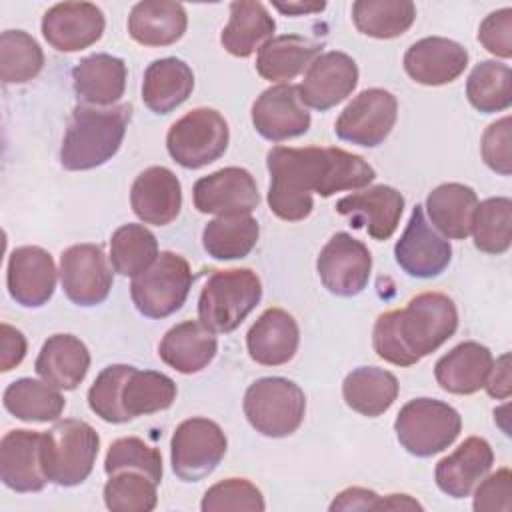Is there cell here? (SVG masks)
I'll use <instances>...</instances> for the list:
<instances>
[{"instance_id": "obj_45", "label": "cell", "mask_w": 512, "mask_h": 512, "mask_svg": "<svg viewBox=\"0 0 512 512\" xmlns=\"http://www.w3.org/2000/svg\"><path fill=\"white\" fill-rule=\"evenodd\" d=\"M122 470H138L146 476H150L156 484L162 482V454L146 444L142 438L126 436L118 438L108 446L106 458H104V472L108 476L122 472Z\"/></svg>"}, {"instance_id": "obj_36", "label": "cell", "mask_w": 512, "mask_h": 512, "mask_svg": "<svg viewBox=\"0 0 512 512\" xmlns=\"http://www.w3.org/2000/svg\"><path fill=\"white\" fill-rule=\"evenodd\" d=\"M398 378L378 366H360L346 374L342 382L344 402L358 414L376 418L398 398Z\"/></svg>"}, {"instance_id": "obj_13", "label": "cell", "mask_w": 512, "mask_h": 512, "mask_svg": "<svg viewBox=\"0 0 512 512\" xmlns=\"http://www.w3.org/2000/svg\"><path fill=\"white\" fill-rule=\"evenodd\" d=\"M316 270L330 294L352 298L370 280L372 254L364 242L352 238L348 232H336L320 250Z\"/></svg>"}, {"instance_id": "obj_18", "label": "cell", "mask_w": 512, "mask_h": 512, "mask_svg": "<svg viewBox=\"0 0 512 512\" xmlns=\"http://www.w3.org/2000/svg\"><path fill=\"white\" fill-rule=\"evenodd\" d=\"M104 14L92 2H60L42 16V36L58 52H80L104 34Z\"/></svg>"}, {"instance_id": "obj_50", "label": "cell", "mask_w": 512, "mask_h": 512, "mask_svg": "<svg viewBox=\"0 0 512 512\" xmlns=\"http://www.w3.org/2000/svg\"><path fill=\"white\" fill-rule=\"evenodd\" d=\"M24 356H26L24 334L18 328L2 322L0 324V370L10 372L24 360Z\"/></svg>"}, {"instance_id": "obj_48", "label": "cell", "mask_w": 512, "mask_h": 512, "mask_svg": "<svg viewBox=\"0 0 512 512\" xmlns=\"http://www.w3.org/2000/svg\"><path fill=\"white\" fill-rule=\"evenodd\" d=\"M512 474L508 468H500L490 476H484L476 484L472 508L476 512H508L512 508Z\"/></svg>"}, {"instance_id": "obj_35", "label": "cell", "mask_w": 512, "mask_h": 512, "mask_svg": "<svg viewBox=\"0 0 512 512\" xmlns=\"http://www.w3.org/2000/svg\"><path fill=\"white\" fill-rule=\"evenodd\" d=\"M476 206V192L460 182L440 184L426 198L430 222L450 240H464L470 234Z\"/></svg>"}, {"instance_id": "obj_37", "label": "cell", "mask_w": 512, "mask_h": 512, "mask_svg": "<svg viewBox=\"0 0 512 512\" xmlns=\"http://www.w3.org/2000/svg\"><path fill=\"white\" fill-rule=\"evenodd\" d=\"M4 408L22 422H54L62 416L66 400L60 390L34 378L10 382L2 396Z\"/></svg>"}, {"instance_id": "obj_17", "label": "cell", "mask_w": 512, "mask_h": 512, "mask_svg": "<svg viewBox=\"0 0 512 512\" xmlns=\"http://www.w3.org/2000/svg\"><path fill=\"white\" fill-rule=\"evenodd\" d=\"M358 84V66L352 56L330 50L320 54L306 70L298 86L304 106L314 110H330L344 102Z\"/></svg>"}, {"instance_id": "obj_22", "label": "cell", "mask_w": 512, "mask_h": 512, "mask_svg": "<svg viewBox=\"0 0 512 512\" xmlns=\"http://www.w3.org/2000/svg\"><path fill=\"white\" fill-rule=\"evenodd\" d=\"M468 66V50L442 36H428L414 42L404 54L406 74L424 86L454 82Z\"/></svg>"}, {"instance_id": "obj_29", "label": "cell", "mask_w": 512, "mask_h": 512, "mask_svg": "<svg viewBox=\"0 0 512 512\" xmlns=\"http://www.w3.org/2000/svg\"><path fill=\"white\" fill-rule=\"evenodd\" d=\"M492 352L474 340L460 342L434 366V378L438 386L450 394L466 396L484 388L492 370Z\"/></svg>"}, {"instance_id": "obj_15", "label": "cell", "mask_w": 512, "mask_h": 512, "mask_svg": "<svg viewBox=\"0 0 512 512\" xmlns=\"http://www.w3.org/2000/svg\"><path fill=\"white\" fill-rule=\"evenodd\" d=\"M194 208L202 214L240 216L260 204L254 176L240 166H226L196 180L192 188Z\"/></svg>"}, {"instance_id": "obj_23", "label": "cell", "mask_w": 512, "mask_h": 512, "mask_svg": "<svg viewBox=\"0 0 512 512\" xmlns=\"http://www.w3.org/2000/svg\"><path fill=\"white\" fill-rule=\"evenodd\" d=\"M132 212L152 226H168L182 208V186L178 176L166 166L142 170L130 188Z\"/></svg>"}, {"instance_id": "obj_16", "label": "cell", "mask_w": 512, "mask_h": 512, "mask_svg": "<svg viewBox=\"0 0 512 512\" xmlns=\"http://www.w3.org/2000/svg\"><path fill=\"white\" fill-rule=\"evenodd\" d=\"M394 258L396 264L414 278H434L448 268L452 246L430 226L424 206H414L406 230L394 244Z\"/></svg>"}, {"instance_id": "obj_25", "label": "cell", "mask_w": 512, "mask_h": 512, "mask_svg": "<svg viewBox=\"0 0 512 512\" xmlns=\"http://www.w3.org/2000/svg\"><path fill=\"white\" fill-rule=\"evenodd\" d=\"M492 464V446L480 436H470L452 454L444 456L436 464V486L452 498H466L490 472Z\"/></svg>"}, {"instance_id": "obj_54", "label": "cell", "mask_w": 512, "mask_h": 512, "mask_svg": "<svg viewBox=\"0 0 512 512\" xmlns=\"http://www.w3.org/2000/svg\"><path fill=\"white\" fill-rule=\"evenodd\" d=\"M378 510H422V504L408 494H390L386 498H380Z\"/></svg>"}, {"instance_id": "obj_9", "label": "cell", "mask_w": 512, "mask_h": 512, "mask_svg": "<svg viewBox=\"0 0 512 512\" xmlns=\"http://www.w3.org/2000/svg\"><path fill=\"white\" fill-rule=\"evenodd\" d=\"M192 280L188 260L172 250H164L150 268L132 278L130 296L142 316L166 318L182 308Z\"/></svg>"}, {"instance_id": "obj_19", "label": "cell", "mask_w": 512, "mask_h": 512, "mask_svg": "<svg viewBox=\"0 0 512 512\" xmlns=\"http://www.w3.org/2000/svg\"><path fill=\"white\" fill-rule=\"evenodd\" d=\"M310 112L300 100L298 86L276 84L266 88L252 104V124L270 142L298 138L310 128Z\"/></svg>"}, {"instance_id": "obj_1", "label": "cell", "mask_w": 512, "mask_h": 512, "mask_svg": "<svg viewBox=\"0 0 512 512\" xmlns=\"http://www.w3.org/2000/svg\"><path fill=\"white\" fill-rule=\"evenodd\" d=\"M266 166L270 172L268 206L286 222L312 214V192L330 198L336 192L360 190L376 178L374 168L362 156L332 146H274L266 154Z\"/></svg>"}, {"instance_id": "obj_10", "label": "cell", "mask_w": 512, "mask_h": 512, "mask_svg": "<svg viewBox=\"0 0 512 512\" xmlns=\"http://www.w3.org/2000/svg\"><path fill=\"white\" fill-rule=\"evenodd\" d=\"M230 128L214 108H194L178 118L168 134L166 148L176 164L188 170L216 162L228 148Z\"/></svg>"}, {"instance_id": "obj_52", "label": "cell", "mask_w": 512, "mask_h": 512, "mask_svg": "<svg viewBox=\"0 0 512 512\" xmlns=\"http://www.w3.org/2000/svg\"><path fill=\"white\" fill-rule=\"evenodd\" d=\"M486 392L496 400H506L512 392V378H510V354H502L488 374L484 384Z\"/></svg>"}, {"instance_id": "obj_11", "label": "cell", "mask_w": 512, "mask_h": 512, "mask_svg": "<svg viewBox=\"0 0 512 512\" xmlns=\"http://www.w3.org/2000/svg\"><path fill=\"white\" fill-rule=\"evenodd\" d=\"M228 448L224 430L208 418L180 422L170 440V464L182 482H200L222 462Z\"/></svg>"}, {"instance_id": "obj_14", "label": "cell", "mask_w": 512, "mask_h": 512, "mask_svg": "<svg viewBox=\"0 0 512 512\" xmlns=\"http://www.w3.org/2000/svg\"><path fill=\"white\" fill-rule=\"evenodd\" d=\"M60 282L76 306L102 304L114 284L112 264L98 244H74L60 254Z\"/></svg>"}, {"instance_id": "obj_31", "label": "cell", "mask_w": 512, "mask_h": 512, "mask_svg": "<svg viewBox=\"0 0 512 512\" xmlns=\"http://www.w3.org/2000/svg\"><path fill=\"white\" fill-rule=\"evenodd\" d=\"M188 26L182 4L168 0H144L134 4L128 16V34L142 46H170L178 42Z\"/></svg>"}, {"instance_id": "obj_4", "label": "cell", "mask_w": 512, "mask_h": 512, "mask_svg": "<svg viewBox=\"0 0 512 512\" xmlns=\"http://www.w3.org/2000/svg\"><path fill=\"white\" fill-rule=\"evenodd\" d=\"M132 106H76L60 146L64 170L82 172L106 164L122 146Z\"/></svg>"}, {"instance_id": "obj_42", "label": "cell", "mask_w": 512, "mask_h": 512, "mask_svg": "<svg viewBox=\"0 0 512 512\" xmlns=\"http://www.w3.org/2000/svg\"><path fill=\"white\" fill-rule=\"evenodd\" d=\"M470 234L480 252L504 254L512 242V200L496 196L478 202Z\"/></svg>"}, {"instance_id": "obj_40", "label": "cell", "mask_w": 512, "mask_h": 512, "mask_svg": "<svg viewBox=\"0 0 512 512\" xmlns=\"http://www.w3.org/2000/svg\"><path fill=\"white\" fill-rule=\"evenodd\" d=\"M466 98L482 114L508 110L512 104V72L496 60L478 62L466 80Z\"/></svg>"}, {"instance_id": "obj_28", "label": "cell", "mask_w": 512, "mask_h": 512, "mask_svg": "<svg viewBox=\"0 0 512 512\" xmlns=\"http://www.w3.org/2000/svg\"><path fill=\"white\" fill-rule=\"evenodd\" d=\"M90 368V352L74 334H52L34 362L36 374L58 390H76Z\"/></svg>"}, {"instance_id": "obj_5", "label": "cell", "mask_w": 512, "mask_h": 512, "mask_svg": "<svg viewBox=\"0 0 512 512\" xmlns=\"http://www.w3.org/2000/svg\"><path fill=\"white\" fill-rule=\"evenodd\" d=\"M100 448L98 432L84 420H58L42 432L40 458L48 482L72 488L82 484L96 462Z\"/></svg>"}, {"instance_id": "obj_8", "label": "cell", "mask_w": 512, "mask_h": 512, "mask_svg": "<svg viewBox=\"0 0 512 512\" xmlns=\"http://www.w3.org/2000/svg\"><path fill=\"white\" fill-rule=\"evenodd\" d=\"M460 430L462 418L458 410L436 398H414L406 402L394 420L398 442L418 458L446 450L454 444Z\"/></svg>"}, {"instance_id": "obj_39", "label": "cell", "mask_w": 512, "mask_h": 512, "mask_svg": "<svg viewBox=\"0 0 512 512\" xmlns=\"http://www.w3.org/2000/svg\"><path fill=\"white\" fill-rule=\"evenodd\" d=\"M416 20V6L410 0H356L352 22L364 36L390 40L402 36Z\"/></svg>"}, {"instance_id": "obj_20", "label": "cell", "mask_w": 512, "mask_h": 512, "mask_svg": "<svg viewBox=\"0 0 512 512\" xmlns=\"http://www.w3.org/2000/svg\"><path fill=\"white\" fill-rule=\"evenodd\" d=\"M6 286L16 304L44 306L56 288V266L50 252L40 246L14 248L8 258Z\"/></svg>"}, {"instance_id": "obj_34", "label": "cell", "mask_w": 512, "mask_h": 512, "mask_svg": "<svg viewBox=\"0 0 512 512\" xmlns=\"http://www.w3.org/2000/svg\"><path fill=\"white\" fill-rule=\"evenodd\" d=\"M276 22L262 2L238 0L230 4V18L220 34L224 50L236 58H248L274 34Z\"/></svg>"}, {"instance_id": "obj_7", "label": "cell", "mask_w": 512, "mask_h": 512, "mask_svg": "<svg viewBox=\"0 0 512 512\" xmlns=\"http://www.w3.org/2000/svg\"><path fill=\"white\" fill-rule=\"evenodd\" d=\"M242 408L258 434L284 438L300 428L306 414V396L296 382L282 376H266L246 388Z\"/></svg>"}, {"instance_id": "obj_44", "label": "cell", "mask_w": 512, "mask_h": 512, "mask_svg": "<svg viewBox=\"0 0 512 512\" xmlns=\"http://www.w3.org/2000/svg\"><path fill=\"white\" fill-rule=\"evenodd\" d=\"M158 484L138 472L122 470L108 476L104 484V504L112 512H150L158 504Z\"/></svg>"}, {"instance_id": "obj_21", "label": "cell", "mask_w": 512, "mask_h": 512, "mask_svg": "<svg viewBox=\"0 0 512 512\" xmlns=\"http://www.w3.org/2000/svg\"><path fill=\"white\" fill-rule=\"evenodd\" d=\"M336 212L350 218L352 228H364L374 240H388L404 212V196L392 186L378 184L340 198Z\"/></svg>"}, {"instance_id": "obj_47", "label": "cell", "mask_w": 512, "mask_h": 512, "mask_svg": "<svg viewBox=\"0 0 512 512\" xmlns=\"http://www.w3.org/2000/svg\"><path fill=\"white\" fill-rule=\"evenodd\" d=\"M482 160L490 170L502 176L512 174V120L510 116H504L496 122H492L480 142Z\"/></svg>"}, {"instance_id": "obj_3", "label": "cell", "mask_w": 512, "mask_h": 512, "mask_svg": "<svg viewBox=\"0 0 512 512\" xmlns=\"http://www.w3.org/2000/svg\"><path fill=\"white\" fill-rule=\"evenodd\" d=\"M176 392V382L162 372L110 364L92 382L88 406L104 422L124 424L170 408Z\"/></svg>"}, {"instance_id": "obj_27", "label": "cell", "mask_w": 512, "mask_h": 512, "mask_svg": "<svg viewBox=\"0 0 512 512\" xmlns=\"http://www.w3.org/2000/svg\"><path fill=\"white\" fill-rule=\"evenodd\" d=\"M72 86L82 102L110 108L124 96L126 62L106 52L90 54L72 68Z\"/></svg>"}, {"instance_id": "obj_30", "label": "cell", "mask_w": 512, "mask_h": 512, "mask_svg": "<svg viewBox=\"0 0 512 512\" xmlns=\"http://www.w3.org/2000/svg\"><path fill=\"white\" fill-rule=\"evenodd\" d=\"M218 352V340L200 320H184L172 326L158 344V356L180 374L204 370Z\"/></svg>"}, {"instance_id": "obj_49", "label": "cell", "mask_w": 512, "mask_h": 512, "mask_svg": "<svg viewBox=\"0 0 512 512\" xmlns=\"http://www.w3.org/2000/svg\"><path fill=\"white\" fill-rule=\"evenodd\" d=\"M478 42L490 54L508 60L512 56V8L490 12L478 28Z\"/></svg>"}, {"instance_id": "obj_26", "label": "cell", "mask_w": 512, "mask_h": 512, "mask_svg": "<svg viewBox=\"0 0 512 512\" xmlns=\"http://www.w3.org/2000/svg\"><path fill=\"white\" fill-rule=\"evenodd\" d=\"M300 344V330L292 314L282 308L264 310L246 334L250 358L262 366L290 362Z\"/></svg>"}, {"instance_id": "obj_12", "label": "cell", "mask_w": 512, "mask_h": 512, "mask_svg": "<svg viewBox=\"0 0 512 512\" xmlns=\"http://www.w3.org/2000/svg\"><path fill=\"white\" fill-rule=\"evenodd\" d=\"M398 116V100L384 88H368L348 102L340 112L334 132L340 140L376 148L392 132Z\"/></svg>"}, {"instance_id": "obj_24", "label": "cell", "mask_w": 512, "mask_h": 512, "mask_svg": "<svg viewBox=\"0 0 512 512\" xmlns=\"http://www.w3.org/2000/svg\"><path fill=\"white\" fill-rule=\"evenodd\" d=\"M42 432L10 430L0 440V480L6 488L26 494L40 492L48 478L40 458Z\"/></svg>"}, {"instance_id": "obj_41", "label": "cell", "mask_w": 512, "mask_h": 512, "mask_svg": "<svg viewBox=\"0 0 512 512\" xmlns=\"http://www.w3.org/2000/svg\"><path fill=\"white\" fill-rule=\"evenodd\" d=\"M158 240L142 224H124L110 238V264L120 276H138L158 258Z\"/></svg>"}, {"instance_id": "obj_32", "label": "cell", "mask_w": 512, "mask_h": 512, "mask_svg": "<svg viewBox=\"0 0 512 512\" xmlns=\"http://www.w3.org/2000/svg\"><path fill=\"white\" fill-rule=\"evenodd\" d=\"M192 90V68L180 58H158L144 70L142 100L154 114H170L188 100Z\"/></svg>"}, {"instance_id": "obj_53", "label": "cell", "mask_w": 512, "mask_h": 512, "mask_svg": "<svg viewBox=\"0 0 512 512\" xmlns=\"http://www.w3.org/2000/svg\"><path fill=\"white\" fill-rule=\"evenodd\" d=\"M274 8L286 16H302L322 12L326 2H274Z\"/></svg>"}, {"instance_id": "obj_51", "label": "cell", "mask_w": 512, "mask_h": 512, "mask_svg": "<svg viewBox=\"0 0 512 512\" xmlns=\"http://www.w3.org/2000/svg\"><path fill=\"white\" fill-rule=\"evenodd\" d=\"M380 498L374 490L352 486L342 490L330 504V510H378Z\"/></svg>"}, {"instance_id": "obj_46", "label": "cell", "mask_w": 512, "mask_h": 512, "mask_svg": "<svg viewBox=\"0 0 512 512\" xmlns=\"http://www.w3.org/2000/svg\"><path fill=\"white\" fill-rule=\"evenodd\" d=\"M202 512H226L248 510L262 512L266 508L260 488L246 478H226L210 486L200 502Z\"/></svg>"}, {"instance_id": "obj_6", "label": "cell", "mask_w": 512, "mask_h": 512, "mask_svg": "<svg viewBox=\"0 0 512 512\" xmlns=\"http://www.w3.org/2000/svg\"><path fill=\"white\" fill-rule=\"evenodd\" d=\"M262 298V282L250 268L216 270L198 298V320L214 334L236 330Z\"/></svg>"}, {"instance_id": "obj_43", "label": "cell", "mask_w": 512, "mask_h": 512, "mask_svg": "<svg viewBox=\"0 0 512 512\" xmlns=\"http://www.w3.org/2000/svg\"><path fill=\"white\" fill-rule=\"evenodd\" d=\"M44 68L40 44L24 30H4L0 36V78L4 84H24Z\"/></svg>"}, {"instance_id": "obj_2", "label": "cell", "mask_w": 512, "mask_h": 512, "mask_svg": "<svg viewBox=\"0 0 512 512\" xmlns=\"http://www.w3.org/2000/svg\"><path fill=\"white\" fill-rule=\"evenodd\" d=\"M458 328V310L442 292H422L404 308L378 316L372 332L374 352L394 366H414L436 352Z\"/></svg>"}, {"instance_id": "obj_33", "label": "cell", "mask_w": 512, "mask_h": 512, "mask_svg": "<svg viewBox=\"0 0 512 512\" xmlns=\"http://www.w3.org/2000/svg\"><path fill=\"white\" fill-rule=\"evenodd\" d=\"M322 46V42L300 34L270 38L258 50L256 72L270 82H288L308 70V66L320 56Z\"/></svg>"}, {"instance_id": "obj_38", "label": "cell", "mask_w": 512, "mask_h": 512, "mask_svg": "<svg viewBox=\"0 0 512 512\" xmlns=\"http://www.w3.org/2000/svg\"><path fill=\"white\" fill-rule=\"evenodd\" d=\"M260 236V226L250 214L218 216L202 230V246L214 260L246 258Z\"/></svg>"}]
</instances>
